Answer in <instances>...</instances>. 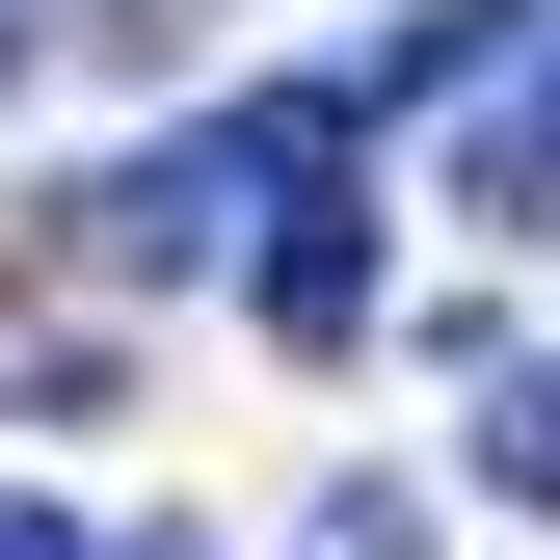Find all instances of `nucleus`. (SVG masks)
<instances>
[{"instance_id": "obj_3", "label": "nucleus", "mask_w": 560, "mask_h": 560, "mask_svg": "<svg viewBox=\"0 0 560 560\" xmlns=\"http://www.w3.org/2000/svg\"><path fill=\"white\" fill-rule=\"evenodd\" d=\"M454 214H560V0L508 27V133L454 161Z\"/></svg>"}, {"instance_id": "obj_1", "label": "nucleus", "mask_w": 560, "mask_h": 560, "mask_svg": "<svg viewBox=\"0 0 560 560\" xmlns=\"http://www.w3.org/2000/svg\"><path fill=\"white\" fill-rule=\"evenodd\" d=\"M267 347H347V320H374V214H347V187H267Z\"/></svg>"}, {"instance_id": "obj_6", "label": "nucleus", "mask_w": 560, "mask_h": 560, "mask_svg": "<svg viewBox=\"0 0 560 560\" xmlns=\"http://www.w3.org/2000/svg\"><path fill=\"white\" fill-rule=\"evenodd\" d=\"M0 560H107V534H81V508H27V480H0Z\"/></svg>"}, {"instance_id": "obj_7", "label": "nucleus", "mask_w": 560, "mask_h": 560, "mask_svg": "<svg viewBox=\"0 0 560 560\" xmlns=\"http://www.w3.org/2000/svg\"><path fill=\"white\" fill-rule=\"evenodd\" d=\"M27 54H54V0H0V81H27Z\"/></svg>"}, {"instance_id": "obj_4", "label": "nucleus", "mask_w": 560, "mask_h": 560, "mask_svg": "<svg viewBox=\"0 0 560 560\" xmlns=\"http://www.w3.org/2000/svg\"><path fill=\"white\" fill-rule=\"evenodd\" d=\"M480 480H508V508H560V347H534L508 400H480Z\"/></svg>"}, {"instance_id": "obj_5", "label": "nucleus", "mask_w": 560, "mask_h": 560, "mask_svg": "<svg viewBox=\"0 0 560 560\" xmlns=\"http://www.w3.org/2000/svg\"><path fill=\"white\" fill-rule=\"evenodd\" d=\"M294 560H454V534L400 508V480H320V534H294Z\"/></svg>"}, {"instance_id": "obj_2", "label": "nucleus", "mask_w": 560, "mask_h": 560, "mask_svg": "<svg viewBox=\"0 0 560 560\" xmlns=\"http://www.w3.org/2000/svg\"><path fill=\"white\" fill-rule=\"evenodd\" d=\"M508 27H534V0H400V27L347 54V107H454V81H508Z\"/></svg>"}]
</instances>
